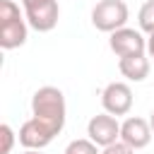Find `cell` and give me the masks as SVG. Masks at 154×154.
Returning <instances> with one entry per match:
<instances>
[{
	"label": "cell",
	"mask_w": 154,
	"mask_h": 154,
	"mask_svg": "<svg viewBox=\"0 0 154 154\" xmlns=\"http://www.w3.org/2000/svg\"><path fill=\"white\" fill-rule=\"evenodd\" d=\"M31 118L46 123L48 128H53L55 132H60L65 128V118H67V106H65V94L58 87H38L31 96Z\"/></svg>",
	"instance_id": "cell-1"
},
{
	"label": "cell",
	"mask_w": 154,
	"mask_h": 154,
	"mask_svg": "<svg viewBox=\"0 0 154 154\" xmlns=\"http://www.w3.org/2000/svg\"><path fill=\"white\" fill-rule=\"evenodd\" d=\"M26 41V17L14 0H0V46L5 51L19 48Z\"/></svg>",
	"instance_id": "cell-2"
},
{
	"label": "cell",
	"mask_w": 154,
	"mask_h": 154,
	"mask_svg": "<svg viewBox=\"0 0 154 154\" xmlns=\"http://www.w3.org/2000/svg\"><path fill=\"white\" fill-rule=\"evenodd\" d=\"M128 17H130V10L123 0H99L91 10V24L106 34L123 29L128 24Z\"/></svg>",
	"instance_id": "cell-3"
},
{
	"label": "cell",
	"mask_w": 154,
	"mask_h": 154,
	"mask_svg": "<svg viewBox=\"0 0 154 154\" xmlns=\"http://www.w3.org/2000/svg\"><path fill=\"white\" fill-rule=\"evenodd\" d=\"M26 24L36 31H51L58 24L60 7L58 0H22Z\"/></svg>",
	"instance_id": "cell-4"
},
{
	"label": "cell",
	"mask_w": 154,
	"mask_h": 154,
	"mask_svg": "<svg viewBox=\"0 0 154 154\" xmlns=\"http://www.w3.org/2000/svg\"><path fill=\"white\" fill-rule=\"evenodd\" d=\"M87 135L94 144L99 147H108L120 142V123L116 116L111 113H96L91 116V120L87 123Z\"/></svg>",
	"instance_id": "cell-5"
},
{
	"label": "cell",
	"mask_w": 154,
	"mask_h": 154,
	"mask_svg": "<svg viewBox=\"0 0 154 154\" xmlns=\"http://www.w3.org/2000/svg\"><path fill=\"white\" fill-rule=\"evenodd\" d=\"M108 46H111V51H113L118 58L147 53V38L142 36L140 29H130V26H123V29L113 31L111 38H108Z\"/></svg>",
	"instance_id": "cell-6"
},
{
	"label": "cell",
	"mask_w": 154,
	"mask_h": 154,
	"mask_svg": "<svg viewBox=\"0 0 154 154\" xmlns=\"http://www.w3.org/2000/svg\"><path fill=\"white\" fill-rule=\"evenodd\" d=\"M101 106L111 116H125L132 108V89L125 82H108L101 91Z\"/></svg>",
	"instance_id": "cell-7"
},
{
	"label": "cell",
	"mask_w": 154,
	"mask_h": 154,
	"mask_svg": "<svg viewBox=\"0 0 154 154\" xmlns=\"http://www.w3.org/2000/svg\"><path fill=\"white\" fill-rule=\"evenodd\" d=\"M120 142H125L135 152L137 149H144L152 142V125H149V120L137 118V116L125 118L120 123Z\"/></svg>",
	"instance_id": "cell-8"
},
{
	"label": "cell",
	"mask_w": 154,
	"mask_h": 154,
	"mask_svg": "<svg viewBox=\"0 0 154 154\" xmlns=\"http://www.w3.org/2000/svg\"><path fill=\"white\" fill-rule=\"evenodd\" d=\"M55 135H58V132H55L53 128H48L46 123L36 120V118L24 120L22 128H19V142H22L26 149H43V147H48V144L53 142Z\"/></svg>",
	"instance_id": "cell-9"
},
{
	"label": "cell",
	"mask_w": 154,
	"mask_h": 154,
	"mask_svg": "<svg viewBox=\"0 0 154 154\" xmlns=\"http://www.w3.org/2000/svg\"><path fill=\"white\" fill-rule=\"evenodd\" d=\"M118 70H120V75H123L125 79H130V82H144V79L149 77L152 65H149L147 53H142V55L120 58V60H118Z\"/></svg>",
	"instance_id": "cell-10"
},
{
	"label": "cell",
	"mask_w": 154,
	"mask_h": 154,
	"mask_svg": "<svg viewBox=\"0 0 154 154\" xmlns=\"http://www.w3.org/2000/svg\"><path fill=\"white\" fill-rule=\"evenodd\" d=\"M137 22H140V31L154 36V0H147V2L140 7Z\"/></svg>",
	"instance_id": "cell-11"
},
{
	"label": "cell",
	"mask_w": 154,
	"mask_h": 154,
	"mask_svg": "<svg viewBox=\"0 0 154 154\" xmlns=\"http://www.w3.org/2000/svg\"><path fill=\"white\" fill-rule=\"evenodd\" d=\"M65 154H101V152H99V144H94L89 137H79L65 147Z\"/></svg>",
	"instance_id": "cell-12"
},
{
	"label": "cell",
	"mask_w": 154,
	"mask_h": 154,
	"mask_svg": "<svg viewBox=\"0 0 154 154\" xmlns=\"http://www.w3.org/2000/svg\"><path fill=\"white\" fill-rule=\"evenodd\" d=\"M0 137H2V152L0 154H10L12 152V144H14V132H12V128L7 123L0 125Z\"/></svg>",
	"instance_id": "cell-13"
},
{
	"label": "cell",
	"mask_w": 154,
	"mask_h": 154,
	"mask_svg": "<svg viewBox=\"0 0 154 154\" xmlns=\"http://www.w3.org/2000/svg\"><path fill=\"white\" fill-rule=\"evenodd\" d=\"M101 154H135V149H132V147H128L125 142H116V144L103 147V152H101Z\"/></svg>",
	"instance_id": "cell-14"
},
{
	"label": "cell",
	"mask_w": 154,
	"mask_h": 154,
	"mask_svg": "<svg viewBox=\"0 0 154 154\" xmlns=\"http://www.w3.org/2000/svg\"><path fill=\"white\" fill-rule=\"evenodd\" d=\"M147 53H149V58H154V36L147 38Z\"/></svg>",
	"instance_id": "cell-15"
},
{
	"label": "cell",
	"mask_w": 154,
	"mask_h": 154,
	"mask_svg": "<svg viewBox=\"0 0 154 154\" xmlns=\"http://www.w3.org/2000/svg\"><path fill=\"white\" fill-rule=\"evenodd\" d=\"M24 154H43V152H41V149H26Z\"/></svg>",
	"instance_id": "cell-16"
},
{
	"label": "cell",
	"mask_w": 154,
	"mask_h": 154,
	"mask_svg": "<svg viewBox=\"0 0 154 154\" xmlns=\"http://www.w3.org/2000/svg\"><path fill=\"white\" fill-rule=\"evenodd\" d=\"M149 125H152V132H154V111H152V116H149Z\"/></svg>",
	"instance_id": "cell-17"
}]
</instances>
